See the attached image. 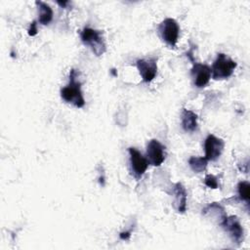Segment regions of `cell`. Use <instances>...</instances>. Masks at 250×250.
<instances>
[{
	"instance_id": "cell-18",
	"label": "cell",
	"mask_w": 250,
	"mask_h": 250,
	"mask_svg": "<svg viewBox=\"0 0 250 250\" xmlns=\"http://www.w3.org/2000/svg\"><path fill=\"white\" fill-rule=\"evenodd\" d=\"M37 34V23L36 21H32L29 28H28V35L29 36H34Z\"/></svg>"
},
{
	"instance_id": "cell-2",
	"label": "cell",
	"mask_w": 250,
	"mask_h": 250,
	"mask_svg": "<svg viewBox=\"0 0 250 250\" xmlns=\"http://www.w3.org/2000/svg\"><path fill=\"white\" fill-rule=\"evenodd\" d=\"M236 62L229 58L227 55L220 53L213 62L211 71L212 77L215 80L229 78L236 67Z\"/></svg>"
},
{
	"instance_id": "cell-11",
	"label": "cell",
	"mask_w": 250,
	"mask_h": 250,
	"mask_svg": "<svg viewBox=\"0 0 250 250\" xmlns=\"http://www.w3.org/2000/svg\"><path fill=\"white\" fill-rule=\"evenodd\" d=\"M174 208L179 213H184L187 210V190L181 183H176L173 188Z\"/></svg>"
},
{
	"instance_id": "cell-7",
	"label": "cell",
	"mask_w": 250,
	"mask_h": 250,
	"mask_svg": "<svg viewBox=\"0 0 250 250\" xmlns=\"http://www.w3.org/2000/svg\"><path fill=\"white\" fill-rule=\"evenodd\" d=\"M225 147V142L220 139L217 138L214 135H209L204 143V149H205V157L207 158V160L210 161H215L217 160Z\"/></svg>"
},
{
	"instance_id": "cell-5",
	"label": "cell",
	"mask_w": 250,
	"mask_h": 250,
	"mask_svg": "<svg viewBox=\"0 0 250 250\" xmlns=\"http://www.w3.org/2000/svg\"><path fill=\"white\" fill-rule=\"evenodd\" d=\"M221 226L229 233V237L233 242L240 244L244 240V229L240 224L238 217L227 216V218L224 220Z\"/></svg>"
},
{
	"instance_id": "cell-16",
	"label": "cell",
	"mask_w": 250,
	"mask_h": 250,
	"mask_svg": "<svg viewBox=\"0 0 250 250\" xmlns=\"http://www.w3.org/2000/svg\"><path fill=\"white\" fill-rule=\"evenodd\" d=\"M249 188H250V185L246 181L239 182L238 185H237V189H238L239 197H240L241 200H244L246 202H249V198H250Z\"/></svg>"
},
{
	"instance_id": "cell-15",
	"label": "cell",
	"mask_w": 250,
	"mask_h": 250,
	"mask_svg": "<svg viewBox=\"0 0 250 250\" xmlns=\"http://www.w3.org/2000/svg\"><path fill=\"white\" fill-rule=\"evenodd\" d=\"M207 163L208 160L207 158L204 156H191L188 159V164L189 167L191 168V170L195 173H201L203 171H205L206 167H207Z\"/></svg>"
},
{
	"instance_id": "cell-3",
	"label": "cell",
	"mask_w": 250,
	"mask_h": 250,
	"mask_svg": "<svg viewBox=\"0 0 250 250\" xmlns=\"http://www.w3.org/2000/svg\"><path fill=\"white\" fill-rule=\"evenodd\" d=\"M82 42L89 46L96 56H101L105 52V44L103 38V32L90 27H85L81 33Z\"/></svg>"
},
{
	"instance_id": "cell-10",
	"label": "cell",
	"mask_w": 250,
	"mask_h": 250,
	"mask_svg": "<svg viewBox=\"0 0 250 250\" xmlns=\"http://www.w3.org/2000/svg\"><path fill=\"white\" fill-rule=\"evenodd\" d=\"M190 73L193 78L194 85L198 88L205 87L208 84L212 75L210 66H208L207 64L198 63V62H193Z\"/></svg>"
},
{
	"instance_id": "cell-6",
	"label": "cell",
	"mask_w": 250,
	"mask_h": 250,
	"mask_svg": "<svg viewBox=\"0 0 250 250\" xmlns=\"http://www.w3.org/2000/svg\"><path fill=\"white\" fill-rule=\"evenodd\" d=\"M165 146L157 140L152 139L146 146V159L153 166H160L165 160Z\"/></svg>"
},
{
	"instance_id": "cell-1",
	"label": "cell",
	"mask_w": 250,
	"mask_h": 250,
	"mask_svg": "<svg viewBox=\"0 0 250 250\" xmlns=\"http://www.w3.org/2000/svg\"><path fill=\"white\" fill-rule=\"evenodd\" d=\"M78 74L79 72L75 69H71L69 73V83L61 89V97L64 102L80 108L84 106L85 100L81 91V83L76 79Z\"/></svg>"
},
{
	"instance_id": "cell-4",
	"label": "cell",
	"mask_w": 250,
	"mask_h": 250,
	"mask_svg": "<svg viewBox=\"0 0 250 250\" xmlns=\"http://www.w3.org/2000/svg\"><path fill=\"white\" fill-rule=\"evenodd\" d=\"M158 31L163 41H165L169 46L174 47L177 44L180 27L174 19L167 18L162 21L158 26Z\"/></svg>"
},
{
	"instance_id": "cell-19",
	"label": "cell",
	"mask_w": 250,
	"mask_h": 250,
	"mask_svg": "<svg viewBox=\"0 0 250 250\" xmlns=\"http://www.w3.org/2000/svg\"><path fill=\"white\" fill-rule=\"evenodd\" d=\"M130 235H131V234H130V231L121 232V233H120V238H121V239H125V240H126V239H128V238L130 237Z\"/></svg>"
},
{
	"instance_id": "cell-13",
	"label": "cell",
	"mask_w": 250,
	"mask_h": 250,
	"mask_svg": "<svg viewBox=\"0 0 250 250\" xmlns=\"http://www.w3.org/2000/svg\"><path fill=\"white\" fill-rule=\"evenodd\" d=\"M181 119L182 127L186 132H194L197 129V115L192 110L183 108Z\"/></svg>"
},
{
	"instance_id": "cell-17",
	"label": "cell",
	"mask_w": 250,
	"mask_h": 250,
	"mask_svg": "<svg viewBox=\"0 0 250 250\" xmlns=\"http://www.w3.org/2000/svg\"><path fill=\"white\" fill-rule=\"evenodd\" d=\"M204 184L210 188H218L219 185H218V181L217 178L211 174L206 175L205 179H204Z\"/></svg>"
},
{
	"instance_id": "cell-14",
	"label": "cell",
	"mask_w": 250,
	"mask_h": 250,
	"mask_svg": "<svg viewBox=\"0 0 250 250\" xmlns=\"http://www.w3.org/2000/svg\"><path fill=\"white\" fill-rule=\"evenodd\" d=\"M35 4L37 5L38 11H39V19H38L39 23H41L43 25L50 23L53 19L52 8L47 3L42 2V1H36Z\"/></svg>"
},
{
	"instance_id": "cell-20",
	"label": "cell",
	"mask_w": 250,
	"mask_h": 250,
	"mask_svg": "<svg viewBox=\"0 0 250 250\" xmlns=\"http://www.w3.org/2000/svg\"><path fill=\"white\" fill-rule=\"evenodd\" d=\"M57 3H58L59 5H61L62 7H65V5H66V4H68V2H67V1H63V2H60V1H58Z\"/></svg>"
},
{
	"instance_id": "cell-12",
	"label": "cell",
	"mask_w": 250,
	"mask_h": 250,
	"mask_svg": "<svg viewBox=\"0 0 250 250\" xmlns=\"http://www.w3.org/2000/svg\"><path fill=\"white\" fill-rule=\"evenodd\" d=\"M202 215L206 216V217L214 218V220H216L218 222V224H220V225H222L224 220L227 218V213H226L224 207L217 202H213V203L207 205L202 210Z\"/></svg>"
},
{
	"instance_id": "cell-9",
	"label": "cell",
	"mask_w": 250,
	"mask_h": 250,
	"mask_svg": "<svg viewBox=\"0 0 250 250\" xmlns=\"http://www.w3.org/2000/svg\"><path fill=\"white\" fill-rule=\"evenodd\" d=\"M128 151H129V154H130V164H131L132 172H133L134 176L137 179H139L146 171L147 166H148V161L135 147H129Z\"/></svg>"
},
{
	"instance_id": "cell-8",
	"label": "cell",
	"mask_w": 250,
	"mask_h": 250,
	"mask_svg": "<svg viewBox=\"0 0 250 250\" xmlns=\"http://www.w3.org/2000/svg\"><path fill=\"white\" fill-rule=\"evenodd\" d=\"M155 58L149 59H140L137 61V68L142 76L144 82H150L153 80L157 74V62Z\"/></svg>"
}]
</instances>
